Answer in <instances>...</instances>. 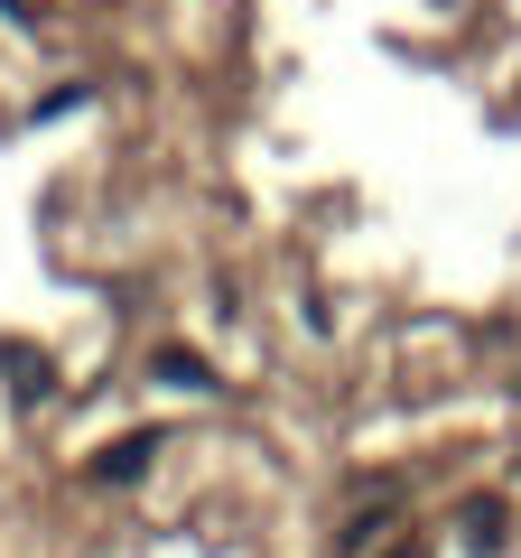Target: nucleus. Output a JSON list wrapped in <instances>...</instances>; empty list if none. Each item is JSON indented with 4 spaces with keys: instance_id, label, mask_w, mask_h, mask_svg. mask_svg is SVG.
Wrapping results in <instances>:
<instances>
[]
</instances>
